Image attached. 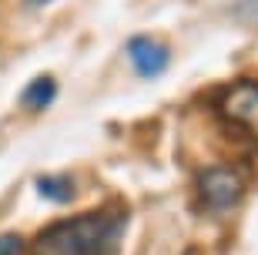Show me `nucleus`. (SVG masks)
Masks as SVG:
<instances>
[{
	"label": "nucleus",
	"mask_w": 258,
	"mask_h": 255,
	"mask_svg": "<svg viewBox=\"0 0 258 255\" xmlns=\"http://www.w3.org/2000/svg\"><path fill=\"white\" fill-rule=\"evenodd\" d=\"M195 191H198V201L208 212H228V208L238 205V198L245 195V178H241L235 168H208L201 171L198 181H195Z\"/></svg>",
	"instance_id": "2"
},
{
	"label": "nucleus",
	"mask_w": 258,
	"mask_h": 255,
	"mask_svg": "<svg viewBox=\"0 0 258 255\" xmlns=\"http://www.w3.org/2000/svg\"><path fill=\"white\" fill-rule=\"evenodd\" d=\"M0 255H24V238L7 232V235H0Z\"/></svg>",
	"instance_id": "7"
},
{
	"label": "nucleus",
	"mask_w": 258,
	"mask_h": 255,
	"mask_svg": "<svg viewBox=\"0 0 258 255\" xmlns=\"http://www.w3.org/2000/svg\"><path fill=\"white\" fill-rule=\"evenodd\" d=\"M54 97H57V84H54V77H37V81H30L27 91H24V104L34 108V111L47 108Z\"/></svg>",
	"instance_id": "5"
},
{
	"label": "nucleus",
	"mask_w": 258,
	"mask_h": 255,
	"mask_svg": "<svg viewBox=\"0 0 258 255\" xmlns=\"http://www.w3.org/2000/svg\"><path fill=\"white\" fill-rule=\"evenodd\" d=\"M37 191L44 195V198L60 201V205H64V201L74 198V181L64 178V175H60V178H40V181H37Z\"/></svg>",
	"instance_id": "6"
},
{
	"label": "nucleus",
	"mask_w": 258,
	"mask_h": 255,
	"mask_svg": "<svg viewBox=\"0 0 258 255\" xmlns=\"http://www.w3.org/2000/svg\"><path fill=\"white\" fill-rule=\"evenodd\" d=\"M127 54H131V64L141 77H158L168 67V47L158 44L154 37H134L127 44Z\"/></svg>",
	"instance_id": "4"
},
{
	"label": "nucleus",
	"mask_w": 258,
	"mask_h": 255,
	"mask_svg": "<svg viewBox=\"0 0 258 255\" xmlns=\"http://www.w3.org/2000/svg\"><path fill=\"white\" fill-rule=\"evenodd\" d=\"M30 4H47V0H30Z\"/></svg>",
	"instance_id": "8"
},
{
	"label": "nucleus",
	"mask_w": 258,
	"mask_h": 255,
	"mask_svg": "<svg viewBox=\"0 0 258 255\" xmlns=\"http://www.w3.org/2000/svg\"><path fill=\"white\" fill-rule=\"evenodd\" d=\"M121 212H91L44 228L34 238V255H107L121 238Z\"/></svg>",
	"instance_id": "1"
},
{
	"label": "nucleus",
	"mask_w": 258,
	"mask_h": 255,
	"mask_svg": "<svg viewBox=\"0 0 258 255\" xmlns=\"http://www.w3.org/2000/svg\"><path fill=\"white\" fill-rule=\"evenodd\" d=\"M221 118L231 128H238L241 134H248V138L258 141V84L245 81V84H235L231 91H225Z\"/></svg>",
	"instance_id": "3"
}]
</instances>
